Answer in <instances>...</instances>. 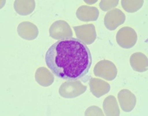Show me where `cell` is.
I'll use <instances>...</instances> for the list:
<instances>
[{
	"label": "cell",
	"instance_id": "cell-14",
	"mask_svg": "<svg viewBox=\"0 0 148 116\" xmlns=\"http://www.w3.org/2000/svg\"><path fill=\"white\" fill-rule=\"evenodd\" d=\"M35 7L36 2L34 0H16L14 4L15 11L21 16L31 14Z\"/></svg>",
	"mask_w": 148,
	"mask_h": 116
},
{
	"label": "cell",
	"instance_id": "cell-3",
	"mask_svg": "<svg viewBox=\"0 0 148 116\" xmlns=\"http://www.w3.org/2000/svg\"><path fill=\"white\" fill-rule=\"evenodd\" d=\"M93 73L97 77L104 78L107 81H113L117 76L118 70L116 64L109 60H101L95 65Z\"/></svg>",
	"mask_w": 148,
	"mask_h": 116
},
{
	"label": "cell",
	"instance_id": "cell-12",
	"mask_svg": "<svg viewBox=\"0 0 148 116\" xmlns=\"http://www.w3.org/2000/svg\"><path fill=\"white\" fill-rule=\"evenodd\" d=\"M130 64L133 70L144 72L148 69L147 57L142 53H135L130 58Z\"/></svg>",
	"mask_w": 148,
	"mask_h": 116
},
{
	"label": "cell",
	"instance_id": "cell-15",
	"mask_svg": "<svg viewBox=\"0 0 148 116\" xmlns=\"http://www.w3.org/2000/svg\"><path fill=\"white\" fill-rule=\"evenodd\" d=\"M104 113L107 116L120 115V110L118 102L113 96H109L104 100L103 102Z\"/></svg>",
	"mask_w": 148,
	"mask_h": 116
},
{
	"label": "cell",
	"instance_id": "cell-7",
	"mask_svg": "<svg viewBox=\"0 0 148 116\" xmlns=\"http://www.w3.org/2000/svg\"><path fill=\"white\" fill-rule=\"evenodd\" d=\"M125 14L119 9L114 8L108 11L104 16V26L108 30L113 31L125 23Z\"/></svg>",
	"mask_w": 148,
	"mask_h": 116
},
{
	"label": "cell",
	"instance_id": "cell-18",
	"mask_svg": "<svg viewBox=\"0 0 148 116\" xmlns=\"http://www.w3.org/2000/svg\"><path fill=\"white\" fill-rule=\"evenodd\" d=\"M84 115L86 116H103L104 115V113L102 112L101 109L97 106H91L88 107L86 109L85 113H84Z\"/></svg>",
	"mask_w": 148,
	"mask_h": 116
},
{
	"label": "cell",
	"instance_id": "cell-2",
	"mask_svg": "<svg viewBox=\"0 0 148 116\" xmlns=\"http://www.w3.org/2000/svg\"><path fill=\"white\" fill-rule=\"evenodd\" d=\"M87 87L83 85L79 80H68L61 84L59 93L65 98H74L85 93Z\"/></svg>",
	"mask_w": 148,
	"mask_h": 116
},
{
	"label": "cell",
	"instance_id": "cell-6",
	"mask_svg": "<svg viewBox=\"0 0 148 116\" xmlns=\"http://www.w3.org/2000/svg\"><path fill=\"white\" fill-rule=\"evenodd\" d=\"M73 29L75 30L77 39L84 42L87 45L92 44L96 41L97 34H96V27L92 24L76 26Z\"/></svg>",
	"mask_w": 148,
	"mask_h": 116
},
{
	"label": "cell",
	"instance_id": "cell-5",
	"mask_svg": "<svg viewBox=\"0 0 148 116\" xmlns=\"http://www.w3.org/2000/svg\"><path fill=\"white\" fill-rule=\"evenodd\" d=\"M138 36L134 29L130 27H124L116 34L117 44L125 49H130L136 44Z\"/></svg>",
	"mask_w": 148,
	"mask_h": 116
},
{
	"label": "cell",
	"instance_id": "cell-16",
	"mask_svg": "<svg viewBox=\"0 0 148 116\" xmlns=\"http://www.w3.org/2000/svg\"><path fill=\"white\" fill-rule=\"evenodd\" d=\"M123 9L127 13H135L138 11L144 5L143 0H122L121 2Z\"/></svg>",
	"mask_w": 148,
	"mask_h": 116
},
{
	"label": "cell",
	"instance_id": "cell-11",
	"mask_svg": "<svg viewBox=\"0 0 148 116\" xmlns=\"http://www.w3.org/2000/svg\"><path fill=\"white\" fill-rule=\"evenodd\" d=\"M77 19L82 22H88L96 21L99 16V11L96 7H90L88 5H82L76 10Z\"/></svg>",
	"mask_w": 148,
	"mask_h": 116
},
{
	"label": "cell",
	"instance_id": "cell-4",
	"mask_svg": "<svg viewBox=\"0 0 148 116\" xmlns=\"http://www.w3.org/2000/svg\"><path fill=\"white\" fill-rule=\"evenodd\" d=\"M49 33L51 38L58 41L71 39L73 36L71 26L64 20H58L53 22L49 29Z\"/></svg>",
	"mask_w": 148,
	"mask_h": 116
},
{
	"label": "cell",
	"instance_id": "cell-9",
	"mask_svg": "<svg viewBox=\"0 0 148 116\" xmlns=\"http://www.w3.org/2000/svg\"><path fill=\"white\" fill-rule=\"evenodd\" d=\"M17 33L22 39L32 41L38 37L39 29L32 22H22L18 25Z\"/></svg>",
	"mask_w": 148,
	"mask_h": 116
},
{
	"label": "cell",
	"instance_id": "cell-13",
	"mask_svg": "<svg viewBox=\"0 0 148 116\" xmlns=\"http://www.w3.org/2000/svg\"><path fill=\"white\" fill-rule=\"evenodd\" d=\"M35 79L39 85L45 87L52 85L54 81V76L47 68L41 67L36 70Z\"/></svg>",
	"mask_w": 148,
	"mask_h": 116
},
{
	"label": "cell",
	"instance_id": "cell-10",
	"mask_svg": "<svg viewBox=\"0 0 148 116\" xmlns=\"http://www.w3.org/2000/svg\"><path fill=\"white\" fill-rule=\"evenodd\" d=\"M89 86L90 92L96 98H100L104 95L108 94L110 90L109 83L99 78H91L89 81Z\"/></svg>",
	"mask_w": 148,
	"mask_h": 116
},
{
	"label": "cell",
	"instance_id": "cell-8",
	"mask_svg": "<svg viewBox=\"0 0 148 116\" xmlns=\"http://www.w3.org/2000/svg\"><path fill=\"white\" fill-rule=\"evenodd\" d=\"M118 101L121 109L126 113L131 112L136 104V98L135 95L127 89L119 91L118 93Z\"/></svg>",
	"mask_w": 148,
	"mask_h": 116
},
{
	"label": "cell",
	"instance_id": "cell-17",
	"mask_svg": "<svg viewBox=\"0 0 148 116\" xmlns=\"http://www.w3.org/2000/svg\"><path fill=\"white\" fill-rule=\"evenodd\" d=\"M119 2V0H110V1L102 0L100 2L99 7L104 11H108V10L116 8L118 5Z\"/></svg>",
	"mask_w": 148,
	"mask_h": 116
},
{
	"label": "cell",
	"instance_id": "cell-1",
	"mask_svg": "<svg viewBox=\"0 0 148 116\" xmlns=\"http://www.w3.org/2000/svg\"><path fill=\"white\" fill-rule=\"evenodd\" d=\"M92 62L87 44L76 38L58 41L45 54L47 68L55 76L64 80H77L85 76Z\"/></svg>",
	"mask_w": 148,
	"mask_h": 116
},
{
	"label": "cell",
	"instance_id": "cell-19",
	"mask_svg": "<svg viewBox=\"0 0 148 116\" xmlns=\"http://www.w3.org/2000/svg\"><path fill=\"white\" fill-rule=\"evenodd\" d=\"M84 2H86V3H88V4H90V5H92V4L96 3V1H88V0H84Z\"/></svg>",
	"mask_w": 148,
	"mask_h": 116
}]
</instances>
